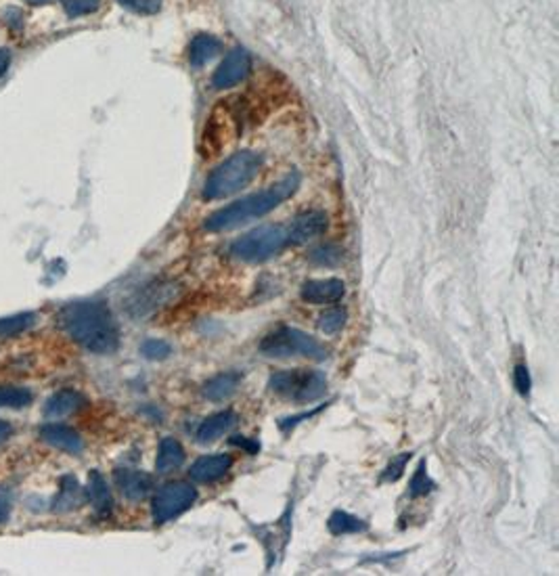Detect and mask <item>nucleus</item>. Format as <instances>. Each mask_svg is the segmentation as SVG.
Returning <instances> with one entry per match:
<instances>
[{
  "label": "nucleus",
  "mask_w": 559,
  "mask_h": 576,
  "mask_svg": "<svg viewBox=\"0 0 559 576\" xmlns=\"http://www.w3.org/2000/svg\"><path fill=\"white\" fill-rule=\"evenodd\" d=\"M59 327L93 354H113L119 348V327L105 302H71L57 315Z\"/></svg>",
  "instance_id": "nucleus-1"
},
{
  "label": "nucleus",
  "mask_w": 559,
  "mask_h": 576,
  "mask_svg": "<svg viewBox=\"0 0 559 576\" xmlns=\"http://www.w3.org/2000/svg\"><path fill=\"white\" fill-rule=\"evenodd\" d=\"M300 172H292L287 174L285 178H281L279 183L270 185L268 189L260 191V193H251L243 200H239L235 203H228V206L220 208L218 212H214L210 218L206 220V229L210 233H220V231H231L237 229L250 220L260 218V216L273 212L275 208H279L281 203L296 193L300 187Z\"/></svg>",
  "instance_id": "nucleus-2"
},
{
  "label": "nucleus",
  "mask_w": 559,
  "mask_h": 576,
  "mask_svg": "<svg viewBox=\"0 0 559 576\" xmlns=\"http://www.w3.org/2000/svg\"><path fill=\"white\" fill-rule=\"evenodd\" d=\"M262 164L264 158L256 152L233 153L210 174L206 187H203V197L206 200H222V197L245 189L258 177Z\"/></svg>",
  "instance_id": "nucleus-3"
},
{
  "label": "nucleus",
  "mask_w": 559,
  "mask_h": 576,
  "mask_svg": "<svg viewBox=\"0 0 559 576\" xmlns=\"http://www.w3.org/2000/svg\"><path fill=\"white\" fill-rule=\"evenodd\" d=\"M260 352L273 358L308 357L312 361H325L327 358V348L316 338L296 327H281L268 333L260 341Z\"/></svg>",
  "instance_id": "nucleus-4"
},
{
  "label": "nucleus",
  "mask_w": 559,
  "mask_h": 576,
  "mask_svg": "<svg viewBox=\"0 0 559 576\" xmlns=\"http://www.w3.org/2000/svg\"><path fill=\"white\" fill-rule=\"evenodd\" d=\"M290 243L287 229L281 225H264L239 237L231 245V254L243 262H262L279 254Z\"/></svg>",
  "instance_id": "nucleus-5"
},
{
  "label": "nucleus",
  "mask_w": 559,
  "mask_h": 576,
  "mask_svg": "<svg viewBox=\"0 0 559 576\" xmlns=\"http://www.w3.org/2000/svg\"><path fill=\"white\" fill-rule=\"evenodd\" d=\"M268 388L293 403H312L327 392V377L321 371L308 369L279 371L270 377Z\"/></svg>",
  "instance_id": "nucleus-6"
},
{
  "label": "nucleus",
  "mask_w": 559,
  "mask_h": 576,
  "mask_svg": "<svg viewBox=\"0 0 559 576\" xmlns=\"http://www.w3.org/2000/svg\"><path fill=\"white\" fill-rule=\"evenodd\" d=\"M197 501V490L189 482H168L161 486L153 499L155 524H166L180 514H185Z\"/></svg>",
  "instance_id": "nucleus-7"
},
{
  "label": "nucleus",
  "mask_w": 559,
  "mask_h": 576,
  "mask_svg": "<svg viewBox=\"0 0 559 576\" xmlns=\"http://www.w3.org/2000/svg\"><path fill=\"white\" fill-rule=\"evenodd\" d=\"M250 68H251L250 53L242 49V46H237V49L228 53L225 62L220 63V68L216 70V74L212 78V86L220 88V91L222 88L235 86V84L243 82L245 78H248Z\"/></svg>",
  "instance_id": "nucleus-8"
},
{
  "label": "nucleus",
  "mask_w": 559,
  "mask_h": 576,
  "mask_svg": "<svg viewBox=\"0 0 559 576\" xmlns=\"http://www.w3.org/2000/svg\"><path fill=\"white\" fill-rule=\"evenodd\" d=\"M113 480H116L119 493L130 501H143L153 489V478L149 476V473L138 472V470H126V467H119V470H116V473H113Z\"/></svg>",
  "instance_id": "nucleus-9"
},
{
  "label": "nucleus",
  "mask_w": 559,
  "mask_h": 576,
  "mask_svg": "<svg viewBox=\"0 0 559 576\" xmlns=\"http://www.w3.org/2000/svg\"><path fill=\"white\" fill-rule=\"evenodd\" d=\"M300 293L310 304H333L344 298L346 285L340 279H310L302 285Z\"/></svg>",
  "instance_id": "nucleus-10"
},
{
  "label": "nucleus",
  "mask_w": 559,
  "mask_h": 576,
  "mask_svg": "<svg viewBox=\"0 0 559 576\" xmlns=\"http://www.w3.org/2000/svg\"><path fill=\"white\" fill-rule=\"evenodd\" d=\"M325 229H327V216L318 212V210H312V212L300 214L293 220L290 229H287V235H290V243H306L310 239L323 235Z\"/></svg>",
  "instance_id": "nucleus-11"
},
{
  "label": "nucleus",
  "mask_w": 559,
  "mask_h": 576,
  "mask_svg": "<svg viewBox=\"0 0 559 576\" xmlns=\"http://www.w3.org/2000/svg\"><path fill=\"white\" fill-rule=\"evenodd\" d=\"M40 438L46 442V445L59 448V451H65V453H80L84 442L80 434L74 428H70V425H63V424H46L42 425L40 430Z\"/></svg>",
  "instance_id": "nucleus-12"
},
{
  "label": "nucleus",
  "mask_w": 559,
  "mask_h": 576,
  "mask_svg": "<svg viewBox=\"0 0 559 576\" xmlns=\"http://www.w3.org/2000/svg\"><path fill=\"white\" fill-rule=\"evenodd\" d=\"M174 296H177V287L170 285V284L149 285L145 292H141L135 300H132L130 313L132 315H147V313H152V310L160 309L161 304H166L168 300H172Z\"/></svg>",
  "instance_id": "nucleus-13"
},
{
  "label": "nucleus",
  "mask_w": 559,
  "mask_h": 576,
  "mask_svg": "<svg viewBox=\"0 0 559 576\" xmlns=\"http://www.w3.org/2000/svg\"><path fill=\"white\" fill-rule=\"evenodd\" d=\"M233 457L231 455H208V457H200L191 465V478L195 482H214L225 476L231 470Z\"/></svg>",
  "instance_id": "nucleus-14"
},
{
  "label": "nucleus",
  "mask_w": 559,
  "mask_h": 576,
  "mask_svg": "<svg viewBox=\"0 0 559 576\" xmlns=\"http://www.w3.org/2000/svg\"><path fill=\"white\" fill-rule=\"evenodd\" d=\"M84 407H86V396L78 392V390H62V392L53 394L51 399L46 400L45 417H65L84 409Z\"/></svg>",
  "instance_id": "nucleus-15"
},
{
  "label": "nucleus",
  "mask_w": 559,
  "mask_h": 576,
  "mask_svg": "<svg viewBox=\"0 0 559 576\" xmlns=\"http://www.w3.org/2000/svg\"><path fill=\"white\" fill-rule=\"evenodd\" d=\"M235 422H237V416L231 411H222V413H216V416H210L206 422L200 425V430H197V442L208 445V442L218 440L228 428L235 425Z\"/></svg>",
  "instance_id": "nucleus-16"
},
{
  "label": "nucleus",
  "mask_w": 559,
  "mask_h": 576,
  "mask_svg": "<svg viewBox=\"0 0 559 576\" xmlns=\"http://www.w3.org/2000/svg\"><path fill=\"white\" fill-rule=\"evenodd\" d=\"M185 464V448L177 438H164L160 442V451H158V459H155V470L160 473H170L174 470H178L180 465Z\"/></svg>",
  "instance_id": "nucleus-17"
},
{
  "label": "nucleus",
  "mask_w": 559,
  "mask_h": 576,
  "mask_svg": "<svg viewBox=\"0 0 559 576\" xmlns=\"http://www.w3.org/2000/svg\"><path fill=\"white\" fill-rule=\"evenodd\" d=\"M222 49L220 40L214 38V36L210 34H200L195 36L193 42H191L189 46V63L193 65V68H203L208 62H212V59L218 55Z\"/></svg>",
  "instance_id": "nucleus-18"
},
{
  "label": "nucleus",
  "mask_w": 559,
  "mask_h": 576,
  "mask_svg": "<svg viewBox=\"0 0 559 576\" xmlns=\"http://www.w3.org/2000/svg\"><path fill=\"white\" fill-rule=\"evenodd\" d=\"M86 495H88L90 503L95 506V509H97V514L101 515V518H105V515L111 514V507H113L111 493H110V489H107L105 478L101 476L99 472H90Z\"/></svg>",
  "instance_id": "nucleus-19"
},
{
  "label": "nucleus",
  "mask_w": 559,
  "mask_h": 576,
  "mask_svg": "<svg viewBox=\"0 0 559 576\" xmlns=\"http://www.w3.org/2000/svg\"><path fill=\"white\" fill-rule=\"evenodd\" d=\"M239 383H242V374H237V371L218 374L210 382H206V386H203V396H206L208 400H225L235 392Z\"/></svg>",
  "instance_id": "nucleus-20"
},
{
  "label": "nucleus",
  "mask_w": 559,
  "mask_h": 576,
  "mask_svg": "<svg viewBox=\"0 0 559 576\" xmlns=\"http://www.w3.org/2000/svg\"><path fill=\"white\" fill-rule=\"evenodd\" d=\"M84 499L82 486L78 484V480L74 476H65L62 482V490H59V497L55 499V509L59 512H68V509L80 507V503Z\"/></svg>",
  "instance_id": "nucleus-21"
},
{
  "label": "nucleus",
  "mask_w": 559,
  "mask_h": 576,
  "mask_svg": "<svg viewBox=\"0 0 559 576\" xmlns=\"http://www.w3.org/2000/svg\"><path fill=\"white\" fill-rule=\"evenodd\" d=\"M327 528L332 535L341 537V535H352V532H363L366 524L363 520H358L357 515L346 514V512H335L332 518H329Z\"/></svg>",
  "instance_id": "nucleus-22"
},
{
  "label": "nucleus",
  "mask_w": 559,
  "mask_h": 576,
  "mask_svg": "<svg viewBox=\"0 0 559 576\" xmlns=\"http://www.w3.org/2000/svg\"><path fill=\"white\" fill-rule=\"evenodd\" d=\"M32 390L21 386H0V407L3 409H23L32 405Z\"/></svg>",
  "instance_id": "nucleus-23"
},
{
  "label": "nucleus",
  "mask_w": 559,
  "mask_h": 576,
  "mask_svg": "<svg viewBox=\"0 0 559 576\" xmlns=\"http://www.w3.org/2000/svg\"><path fill=\"white\" fill-rule=\"evenodd\" d=\"M38 317L34 313H21L13 317H4L0 319V338H13L17 333H23L26 329L34 327V323Z\"/></svg>",
  "instance_id": "nucleus-24"
},
{
  "label": "nucleus",
  "mask_w": 559,
  "mask_h": 576,
  "mask_svg": "<svg viewBox=\"0 0 559 576\" xmlns=\"http://www.w3.org/2000/svg\"><path fill=\"white\" fill-rule=\"evenodd\" d=\"M344 325H346V310L341 309L325 310V313L318 317V327H321V332L327 335L341 332V327Z\"/></svg>",
  "instance_id": "nucleus-25"
},
{
  "label": "nucleus",
  "mask_w": 559,
  "mask_h": 576,
  "mask_svg": "<svg viewBox=\"0 0 559 576\" xmlns=\"http://www.w3.org/2000/svg\"><path fill=\"white\" fill-rule=\"evenodd\" d=\"M141 354L145 358H152V361H161V358L170 357L172 346L164 340H147V341H143Z\"/></svg>",
  "instance_id": "nucleus-26"
},
{
  "label": "nucleus",
  "mask_w": 559,
  "mask_h": 576,
  "mask_svg": "<svg viewBox=\"0 0 559 576\" xmlns=\"http://www.w3.org/2000/svg\"><path fill=\"white\" fill-rule=\"evenodd\" d=\"M62 4L70 17H82L95 13L99 9L101 0H62Z\"/></svg>",
  "instance_id": "nucleus-27"
},
{
  "label": "nucleus",
  "mask_w": 559,
  "mask_h": 576,
  "mask_svg": "<svg viewBox=\"0 0 559 576\" xmlns=\"http://www.w3.org/2000/svg\"><path fill=\"white\" fill-rule=\"evenodd\" d=\"M118 3L138 15H155L161 7V0H118Z\"/></svg>",
  "instance_id": "nucleus-28"
},
{
  "label": "nucleus",
  "mask_w": 559,
  "mask_h": 576,
  "mask_svg": "<svg viewBox=\"0 0 559 576\" xmlns=\"http://www.w3.org/2000/svg\"><path fill=\"white\" fill-rule=\"evenodd\" d=\"M408 459H411V453H402L400 457L392 459V464L386 467V472H383L382 476L383 482H394V480H399L402 476V472H405Z\"/></svg>",
  "instance_id": "nucleus-29"
},
{
  "label": "nucleus",
  "mask_w": 559,
  "mask_h": 576,
  "mask_svg": "<svg viewBox=\"0 0 559 576\" xmlns=\"http://www.w3.org/2000/svg\"><path fill=\"white\" fill-rule=\"evenodd\" d=\"M432 484L430 482V478H428V473H425V461L422 465H419V470L415 472V476L411 480V495L413 497H419V495H425L428 493V490L432 489Z\"/></svg>",
  "instance_id": "nucleus-30"
},
{
  "label": "nucleus",
  "mask_w": 559,
  "mask_h": 576,
  "mask_svg": "<svg viewBox=\"0 0 559 576\" xmlns=\"http://www.w3.org/2000/svg\"><path fill=\"white\" fill-rule=\"evenodd\" d=\"M310 258L318 264H335L341 258V250L335 248V245H323V248L312 251Z\"/></svg>",
  "instance_id": "nucleus-31"
},
{
  "label": "nucleus",
  "mask_w": 559,
  "mask_h": 576,
  "mask_svg": "<svg viewBox=\"0 0 559 576\" xmlns=\"http://www.w3.org/2000/svg\"><path fill=\"white\" fill-rule=\"evenodd\" d=\"M514 382H515V388H518V392L522 396L530 394L532 380H530V374H528L526 365H518V367H515V371H514Z\"/></svg>",
  "instance_id": "nucleus-32"
},
{
  "label": "nucleus",
  "mask_w": 559,
  "mask_h": 576,
  "mask_svg": "<svg viewBox=\"0 0 559 576\" xmlns=\"http://www.w3.org/2000/svg\"><path fill=\"white\" fill-rule=\"evenodd\" d=\"M11 514V497L7 493V489H0V524L9 520Z\"/></svg>",
  "instance_id": "nucleus-33"
},
{
  "label": "nucleus",
  "mask_w": 559,
  "mask_h": 576,
  "mask_svg": "<svg viewBox=\"0 0 559 576\" xmlns=\"http://www.w3.org/2000/svg\"><path fill=\"white\" fill-rule=\"evenodd\" d=\"M11 65V53L7 49H0V76H4V71Z\"/></svg>",
  "instance_id": "nucleus-34"
},
{
  "label": "nucleus",
  "mask_w": 559,
  "mask_h": 576,
  "mask_svg": "<svg viewBox=\"0 0 559 576\" xmlns=\"http://www.w3.org/2000/svg\"><path fill=\"white\" fill-rule=\"evenodd\" d=\"M11 434H13V425L4 422V419H0V442L7 440V438H11Z\"/></svg>",
  "instance_id": "nucleus-35"
},
{
  "label": "nucleus",
  "mask_w": 559,
  "mask_h": 576,
  "mask_svg": "<svg viewBox=\"0 0 559 576\" xmlns=\"http://www.w3.org/2000/svg\"><path fill=\"white\" fill-rule=\"evenodd\" d=\"M28 4H34V7H40V4H49L53 0H26Z\"/></svg>",
  "instance_id": "nucleus-36"
}]
</instances>
